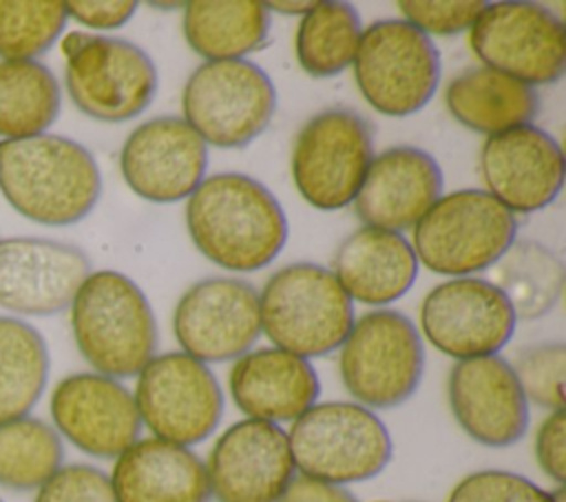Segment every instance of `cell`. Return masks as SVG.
Masks as SVG:
<instances>
[{"instance_id": "cell-42", "label": "cell", "mask_w": 566, "mask_h": 502, "mask_svg": "<svg viewBox=\"0 0 566 502\" xmlns=\"http://www.w3.org/2000/svg\"><path fill=\"white\" fill-rule=\"evenodd\" d=\"M153 7H157V9H179V7H184L181 2H150Z\"/></svg>"}, {"instance_id": "cell-15", "label": "cell", "mask_w": 566, "mask_h": 502, "mask_svg": "<svg viewBox=\"0 0 566 502\" xmlns=\"http://www.w3.org/2000/svg\"><path fill=\"white\" fill-rule=\"evenodd\" d=\"M172 332L184 354L201 363L237 360L261 336L259 292L241 279H201L177 301Z\"/></svg>"}, {"instance_id": "cell-45", "label": "cell", "mask_w": 566, "mask_h": 502, "mask_svg": "<svg viewBox=\"0 0 566 502\" xmlns=\"http://www.w3.org/2000/svg\"><path fill=\"white\" fill-rule=\"evenodd\" d=\"M0 502H2V500H0Z\"/></svg>"}, {"instance_id": "cell-34", "label": "cell", "mask_w": 566, "mask_h": 502, "mask_svg": "<svg viewBox=\"0 0 566 502\" xmlns=\"http://www.w3.org/2000/svg\"><path fill=\"white\" fill-rule=\"evenodd\" d=\"M513 374L528 402L548 411L566 407V347L559 341L535 343L517 352Z\"/></svg>"}, {"instance_id": "cell-7", "label": "cell", "mask_w": 566, "mask_h": 502, "mask_svg": "<svg viewBox=\"0 0 566 502\" xmlns=\"http://www.w3.org/2000/svg\"><path fill=\"white\" fill-rule=\"evenodd\" d=\"M345 389L367 409L407 402L424 374L420 332L398 310H371L354 321L338 358Z\"/></svg>"}, {"instance_id": "cell-17", "label": "cell", "mask_w": 566, "mask_h": 502, "mask_svg": "<svg viewBox=\"0 0 566 502\" xmlns=\"http://www.w3.org/2000/svg\"><path fill=\"white\" fill-rule=\"evenodd\" d=\"M91 274L88 254L42 237L0 239V307L22 316H53L71 307Z\"/></svg>"}, {"instance_id": "cell-23", "label": "cell", "mask_w": 566, "mask_h": 502, "mask_svg": "<svg viewBox=\"0 0 566 502\" xmlns=\"http://www.w3.org/2000/svg\"><path fill=\"white\" fill-rule=\"evenodd\" d=\"M234 405L254 420L294 422L321 394V383L307 358L279 347L239 356L228 374Z\"/></svg>"}, {"instance_id": "cell-1", "label": "cell", "mask_w": 566, "mask_h": 502, "mask_svg": "<svg viewBox=\"0 0 566 502\" xmlns=\"http://www.w3.org/2000/svg\"><path fill=\"white\" fill-rule=\"evenodd\" d=\"M186 228L197 250L230 272L265 268L287 241L283 206L243 172L206 177L188 197Z\"/></svg>"}, {"instance_id": "cell-14", "label": "cell", "mask_w": 566, "mask_h": 502, "mask_svg": "<svg viewBox=\"0 0 566 502\" xmlns=\"http://www.w3.org/2000/svg\"><path fill=\"white\" fill-rule=\"evenodd\" d=\"M515 323L504 294L478 276L442 281L420 305V327L427 341L455 360L497 354L511 341Z\"/></svg>"}, {"instance_id": "cell-37", "label": "cell", "mask_w": 566, "mask_h": 502, "mask_svg": "<svg viewBox=\"0 0 566 502\" xmlns=\"http://www.w3.org/2000/svg\"><path fill=\"white\" fill-rule=\"evenodd\" d=\"M33 502H117L111 478L91 464L60 467L38 491Z\"/></svg>"}, {"instance_id": "cell-40", "label": "cell", "mask_w": 566, "mask_h": 502, "mask_svg": "<svg viewBox=\"0 0 566 502\" xmlns=\"http://www.w3.org/2000/svg\"><path fill=\"white\" fill-rule=\"evenodd\" d=\"M279 502H358L345 487L314 480L307 475H294Z\"/></svg>"}, {"instance_id": "cell-26", "label": "cell", "mask_w": 566, "mask_h": 502, "mask_svg": "<svg viewBox=\"0 0 566 502\" xmlns=\"http://www.w3.org/2000/svg\"><path fill=\"white\" fill-rule=\"evenodd\" d=\"M444 102L462 126L489 137L531 124L539 111V95L533 86L489 66L458 73L447 84Z\"/></svg>"}, {"instance_id": "cell-10", "label": "cell", "mask_w": 566, "mask_h": 502, "mask_svg": "<svg viewBox=\"0 0 566 502\" xmlns=\"http://www.w3.org/2000/svg\"><path fill=\"white\" fill-rule=\"evenodd\" d=\"M371 159V124L352 108H327L298 130L292 179L310 206L340 210L356 199Z\"/></svg>"}, {"instance_id": "cell-30", "label": "cell", "mask_w": 566, "mask_h": 502, "mask_svg": "<svg viewBox=\"0 0 566 502\" xmlns=\"http://www.w3.org/2000/svg\"><path fill=\"white\" fill-rule=\"evenodd\" d=\"M49 380V347L27 321L0 316V425L29 416Z\"/></svg>"}, {"instance_id": "cell-16", "label": "cell", "mask_w": 566, "mask_h": 502, "mask_svg": "<svg viewBox=\"0 0 566 502\" xmlns=\"http://www.w3.org/2000/svg\"><path fill=\"white\" fill-rule=\"evenodd\" d=\"M206 473L217 502H279L296 475L287 433L274 422L239 420L217 438Z\"/></svg>"}, {"instance_id": "cell-18", "label": "cell", "mask_w": 566, "mask_h": 502, "mask_svg": "<svg viewBox=\"0 0 566 502\" xmlns=\"http://www.w3.org/2000/svg\"><path fill=\"white\" fill-rule=\"evenodd\" d=\"M206 168L208 144L175 115L142 122L119 153V170L128 188L155 203L188 199L206 179Z\"/></svg>"}, {"instance_id": "cell-24", "label": "cell", "mask_w": 566, "mask_h": 502, "mask_svg": "<svg viewBox=\"0 0 566 502\" xmlns=\"http://www.w3.org/2000/svg\"><path fill=\"white\" fill-rule=\"evenodd\" d=\"M111 487L117 502H210L206 464L188 449L142 438L115 458Z\"/></svg>"}, {"instance_id": "cell-27", "label": "cell", "mask_w": 566, "mask_h": 502, "mask_svg": "<svg viewBox=\"0 0 566 502\" xmlns=\"http://www.w3.org/2000/svg\"><path fill=\"white\" fill-rule=\"evenodd\" d=\"M270 31V11L256 0H195L184 4V35L195 53L214 60H245Z\"/></svg>"}, {"instance_id": "cell-19", "label": "cell", "mask_w": 566, "mask_h": 502, "mask_svg": "<svg viewBox=\"0 0 566 502\" xmlns=\"http://www.w3.org/2000/svg\"><path fill=\"white\" fill-rule=\"evenodd\" d=\"M55 431L93 458H117L139 440L142 418L133 394L115 378L80 372L51 394Z\"/></svg>"}, {"instance_id": "cell-22", "label": "cell", "mask_w": 566, "mask_h": 502, "mask_svg": "<svg viewBox=\"0 0 566 502\" xmlns=\"http://www.w3.org/2000/svg\"><path fill=\"white\" fill-rule=\"evenodd\" d=\"M442 186V170L427 150L394 146L374 155L354 208L365 226L402 232L438 201Z\"/></svg>"}, {"instance_id": "cell-12", "label": "cell", "mask_w": 566, "mask_h": 502, "mask_svg": "<svg viewBox=\"0 0 566 502\" xmlns=\"http://www.w3.org/2000/svg\"><path fill=\"white\" fill-rule=\"evenodd\" d=\"M469 31L484 66L533 88L559 82L566 71L564 22L537 2H486Z\"/></svg>"}, {"instance_id": "cell-9", "label": "cell", "mask_w": 566, "mask_h": 502, "mask_svg": "<svg viewBox=\"0 0 566 502\" xmlns=\"http://www.w3.org/2000/svg\"><path fill=\"white\" fill-rule=\"evenodd\" d=\"M354 77L371 108L407 117L429 104L440 82V53L407 20H378L363 29Z\"/></svg>"}, {"instance_id": "cell-43", "label": "cell", "mask_w": 566, "mask_h": 502, "mask_svg": "<svg viewBox=\"0 0 566 502\" xmlns=\"http://www.w3.org/2000/svg\"><path fill=\"white\" fill-rule=\"evenodd\" d=\"M555 502H566V491H564V487H557V489H555Z\"/></svg>"}, {"instance_id": "cell-25", "label": "cell", "mask_w": 566, "mask_h": 502, "mask_svg": "<svg viewBox=\"0 0 566 502\" xmlns=\"http://www.w3.org/2000/svg\"><path fill=\"white\" fill-rule=\"evenodd\" d=\"M332 272L352 301L387 305L407 294L418 276V259L402 232L363 226L336 250Z\"/></svg>"}, {"instance_id": "cell-5", "label": "cell", "mask_w": 566, "mask_h": 502, "mask_svg": "<svg viewBox=\"0 0 566 502\" xmlns=\"http://www.w3.org/2000/svg\"><path fill=\"white\" fill-rule=\"evenodd\" d=\"M517 217L493 195L464 188L440 195L413 226L418 263L436 274L469 276L491 268L515 241Z\"/></svg>"}, {"instance_id": "cell-11", "label": "cell", "mask_w": 566, "mask_h": 502, "mask_svg": "<svg viewBox=\"0 0 566 502\" xmlns=\"http://www.w3.org/2000/svg\"><path fill=\"white\" fill-rule=\"evenodd\" d=\"M135 405L155 438L190 447L203 442L223 416V394L212 369L184 354L153 356L137 374Z\"/></svg>"}, {"instance_id": "cell-28", "label": "cell", "mask_w": 566, "mask_h": 502, "mask_svg": "<svg viewBox=\"0 0 566 502\" xmlns=\"http://www.w3.org/2000/svg\"><path fill=\"white\" fill-rule=\"evenodd\" d=\"M491 268V283L504 294L515 318H542L562 296L564 263L535 239L513 241Z\"/></svg>"}, {"instance_id": "cell-4", "label": "cell", "mask_w": 566, "mask_h": 502, "mask_svg": "<svg viewBox=\"0 0 566 502\" xmlns=\"http://www.w3.org/2000/svg\"><path fill=\"white\" fill-rule=\"evenodd\" d=\"M261 332L274 347L301 358L325 356L343 345L354 325V303L332 270L290 263L259 294Z\"/></svg>"}, {"instance_id": "cell-35", "label": "cell", "mask_w": 566, "mask_h": 502, "mask_svg": "<svg viewBox=\"0 0 566 502\" xmlns=\"http://www.w3.org/2000/svg\"><path fill=\"white\" fill-rule=\"evenodd\" d=\"M447 502H555V491L513 471L484 469L462 478Z\"/></svg>"}, {"instance_id": "cell-31", "label": "cell", "mask_w": 566, "mask_h": 502, "mask_svg": "<svg viewBox=\"0 0 566 502\" xmlns=\"http://www.w3.org/2000/svg\"><path fill=\"white\" fill-rule=\"evenodd\" d=\"M363 24L347 2H316L296 29L298 64L314 77H329L354 64Z\"/></svg>"}, {"instance_id": "cell-38", "label": "cell", "mask_w": 566, "mask_h": 502, "mask_svg": "<svg viewBox=\"0 0 566 502\" xmlns=\"http://www.w3.org/2000/svg\"><path fill=\"white\" fill-rule=\"evenodd\" d=\"M535 458L539 469L559 487L566 482V411H551L535 433Z\"/></svg>"}, {"instance_id": "cell-29", "label": "cell", "mask_w": 566, "mask_h": 502, "mask_svg": "<svg viewBox=\"0 0 566 502\" xmlns=\"http://www.w3.org/2000/svg\"><path fill=\"white\" fill-rule=\"evenodd\" d=\"M60 84L38 60H0V137L44 135L57 119Z\"/></svg>"}, {"instance_id": "cell-41", "label": "cell", "mask_w": 566, "mask_h": 502, "mask_svg": "<svg viewBox=\"0 0 566 502\" xmlns=\"http://www.w3.org/2000/svg\"><path fill=\"white\" fill-rule=\"evenodd\" d=\"M316 2H287V0H283V2H265V7H268V11H279V13H287V15H305L312 7H314Z\"/></svg>"}, {"instance_id": "cell-8", "label": "cell", "mask_w": 566, "mask_h": 502, "mask_svg": "<svg viewBox=\"0 0 566 502\" xmlns=\"http://www.w3.org/2000/svg\"><path fill=\"white\" fill-rule=\"evenodd\" d=\"M184 122L219 148H241L256 139L276 111L270 75L250 60L199 64L181 95Z\"/></svg>"}, {"instance_id": "cell-32", "label": "cell", "mask_w": 566, "mask_h": 502, "mask_svg": "<svg viewBox=\"0 0 566 502\" xmlns=\"http://www.w3.org/2000/svg\"><path fill=\"white\" fill-rule=\"evenodd\" d=\"M64 460L60 433L40 418L24 416L0 425V487L38 491Z\"/></svg>"}, {"instance_id": "cell-21", "label": "cell", "mask_w": 566, "mask_h": 502, "mask_svg": "<svg viewBox=\"0 0 566 502\" xmlns=\"http://www.w3.org/2000/svg\"><path fill=\"white\" fill-rule=\"evenodd\" d=\"M486 192L513 215L555 201L564 184V153L553 135L524 124L486 137L480 150Z\"/></svg>"}, {"instance_id": "cell-44", "label": "cell", "mask_w": 566, "mask_h": 502, "mask_svg": "<svg viewBox=\"0 0 566 502\" xmlns=\"http://www.w3.org/2000/svg\"><path fill=\"white\" fill-rule=\"evenodd\" d=\"M376 502H382V500H376Z\"/></svg>"}, {"instance_id": "cell-13", "label": "cell", "mask_w": 566, "mask_h": 502, "mask_svg": "<svg viewBox=\"0 0 566 502\" xmlns=\"http://www.w3.org/2000/svg\"><path fill=\"white\" fill-rule=\"evenodd\" d=\"M64 84L84 115L115 124L148 108L157 93V69L137 44L86 33L66 57Z\"/></svg>"}, {"instance_id": "cell-6", "label": "cell", "mask_w": 566, "mask_h": 502, "mask_svg": "<svg viewBox=\"0 0 566 502\" xmlns=\"http://www.w3.org/2000/svg\"><path fill=\"white\" fill-rule=\"evenodd\" d=\"M287 445L301 475L329 484H352L378 475L391 460L385 422L358 402H316L301 414Z\"/></svg>"}, {"instance_id": "cell-20", "label": "cell", "mask_w": 566, "mask_h": 502, "mask_svg": "<svg viewBox=\"0 0 566 502\" xmlns=\"http://www.w3.org/2000/svg\"><path fill=\"white\" fill-rule=\"evenodd\" d=\"M447 394L460 429L484 447H511L528 429V400L500 354L458 360Z\"/></svg>"}, {"instance_id": "cell-39", "label": "cell", "mask_w": 566, "mask_h": 502, "mask_svg": "<svg viewBox=\"0 0 566 502\" xmlns=\"http://www.w3.org/2000/svg\"><path fill=\"white\" fill-rule=\"evenodd\" d=\"M66 18L88 29H117L126 24L135 9V0H71L64 2Z\"/></svg>"}, {"instance_id": "cell-2", "label": "cell", "mask_w": 566, "mask_h": 502, "mask_svg": "<svg viewBox=\"0 0 566 502\" xmlns=\"http://www.w3.org/2000/svg\"><path fill=\"white\" fill-rule=\"evenodd\" d=\"M0 192L29 221L73 226L95 208L102 175L88 148L71 137L2 139Z\"/></svg>"}, {"instance_id": "cell-36", "label": "cell", "mask_w": 566, "mask_h": 502, "mask_svg": "<svg viewBox=\"0 0 566 502\" xmlns=\"http://www.w3.org/2000/svg\"><path fill=\"white\" fill-rule=\"evenodd\" d=\"M486 2L482 0H402L398 9L405 20L422 33L453 35L473 27Z\"/></svg>"}, {"instance_id": "cell-3", "label": "cell", "mask_w": 566, "mask_h": 502, "mask_svg": "<svg viewBox=\"0 0 566 502\" xmlns=\"http://www.w3.org/2000/svg\"><path fill=\"white\" fill-rule=\"evenodd\" d=\"M71 330L82 358L115 380L137 376L157 349V323L142 287L115 270L86 276L71 303Z\"/></svg>"}, {"instance_id": "cell-33", "label": "cell", "mask_w": 566, "mask_h": 502, "mask_svg": "<svg viewBox=\"0 0 566 502\" xmlns=\"http://www.w3.org/2000/svg\"><path fill=\"white\" fill-rule=\"evenodd\" d=\"M64 24V2L0 0V57L35 60L60 38Z\"/></svg>"}]
</instances>
